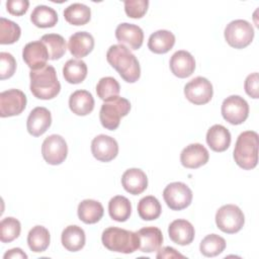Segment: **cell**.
Returning <instances> with one entry per match:
<instances>
[{"mask_svg": "<svg viewBox=\"0 0 259 259\" xmlns=\"http://www.w3.org/2000/svg\"><path fill=\"white\" fill-rule=\"evenodd\" d=\"M106 60L125 82L135 83L139 80L141 76L140 63L126 47L122 45L109 47L106 53Z\"/></svg>", "mask_w": 259, "mask_h": 259, "instance_id": "cell-1", "label": "cell"}, {"mask_svg": "<svg viewBox=\"0 0 259 259\" xmlns=\"http://www.w3.org/2000/svg\"><path fill=\"white\" fill-rule=\"evenodd\" d=\"M30 91L34 97L42 100L55 98L61 90L56 70L53 66L47 65L38 70H31L29 73Z\"/></svg>", "mask_w": 259, "mask_h": 259, "instance_id": "cell-2", "label": "cell"}, {"mask_svg": "<svg viewBox=\"0 0 259 259\" xmlns=\"http://www.w3.org/2000/svg\"><path fill=\"white\" fill-rule=\"evenodd\" d=\"M234 160L244 170H251L258 162V134L254 131H246L239 135L235 149Z\"/></svg>", "mask_w": 259, "mask_h": 259, "instance_id": "cell-3", "label": "cell"}, {"mask_svg": "<svg viewBox=\"0 0 259 259\" xmlns=\"http://www.w3.org/2000/svg\"><path fill=\"white\" fill-rule=\"evenodd\" d=\"M103 246L112 252L131 254L139 249V237L136 232L109 227L101 236Z\"/></svg>", "mask_w": 259, "mask_h": 259, "instance_id": "cell-4", "label": "cell"}, {"mask_svg": "<svg viewBox=\"0 0 259 259\" xmlns=\"http://www.w3.org/2000/svg\"><path fill=\"white\" fill-rule=\"evenodd\" d=\"M131 110V103L123 97H115L105 101L99 111V119L103 127L114 131L118 127L120 118L127 115Z\"/></svg>", "mask_w": 259, "mask_h": 259, "instance_id": "cell-5", "label": "cell"}, {"mask_svg": "<svg viewBox=\"0 0 259 259\" xmlns=\"http://www.w3.org/2000/svg\"><path fill=\"white\" fill-rule=\"evenodd\" d=\"M254 28L250 22L244 19H236L227 24L225 28V39L235 49L248 47L254 38Z\"/></svg>", "mask_w": 259, "mask_h": 259, "instance_id": "cell-6", "label": "cell"}, {"mask_svg": "<svg viewBox=\"0 0 259 259\" xmlns=\"http://www.w3.org/2000/svg\"><path fill=\"white\" fill-rule=\"evenodd\" d=\"M215 224L222 232L235 234L243 228L245 217L239 206L235 204H225L217 210Z\"/></svg>", "mask_w": 259, "mask_h": 259, "instance_id": "cell-7", "label": "cell"}, {"mask_svg": "<svg viewBox=\"0 0 259 259\" xmlns=\"http://www.w3.org/2000/svg\"><path fill=\"white\" fill-rule=\"evenodd\" d=\"M192 191L183 182L169 183L163 190V197L167 206L172 210H181L190 205Z\"/></svg>", "mask_w": 259, "mask_h": 259, "instance_id": "cell-8", "label": "cell"}, {"mask_svg": "<svg viewBox=\"0 0 259 259\" xmlns=\"http://www.w3.org/2000/svg\"><path fill=\"white\" fill-rule=\"evenodd\" d=\"M222 115L231 124L243 123L249 115L248 102L239 95H231L222 103Z\"/></svg>", "mask_w": 259, "mask_h": 259, "instance_id": "cell-9", "label": "cell"}, {"mask_svg": "<svg viewBox=\"0 0 259 259\" xmlns=\"http://www.w3.org/2000/svg\"><path fill=\"white\" fill-rule=\"evenodd\" d=\"M213 89L210 81L198 76L184 86V95L188 101L195 105L206 104L212 98Z\"/></svg>", "mask_w": 259, "mask_h": 259, "instance_id": "cell-10", "label": "cell"}, {"mask_svg": "<svg viewBox=\"0 0 259 259\" xmlns=\"http://www.w3.org/2000/svg\"><path fill=\"white\" fill-rule=\"evenodd\" d=\"M41 155L50 165L62 164L68 155V146L60 135H51L45 139L41 145Z\"/></svg>", "mask_w": 259, "mask_h": 259, "instance_id": "cell-11", "label": "cell"}, {"mask_svg": "<svg viewBox=\"0 0 259 259\" xmlns=\"http://www.w3.org/2000/svg\"><path fill=\"white\" fill-rule=\"evenodd\" d=\"M26 96L18 89H8L0 93V116L8 117L20 114L26 106Z\"/></svg>", "mask_w": 259, "mask_h": 259, "instance_id": "cell-12", "label": "cell"}, {"mask_svg": "<svg viewBox=\"0 0 259 259\" xmlns=\"http://www.w3.org/2000/svg\"><path fill=\"white\" fill-rule=\"evenodd\" d=\"M91 152L96 160L109 162L117 156L118 144L107 135H98L91 142Z\"/></svg>", "mask_w": 259, "mask_h": 259, "instance_id": "cell-13", "label": "cell"}, {"mask_svg": "<svg viewBox=\"0 0 259 259\" xmlns=\"http://www.w3.org/2000/svg\"><path fill=\"white\" fill-rule=\"evenodd\" d=\"M22 59L31 70H38L47 66L49 53L45 44L39 39L26 44L22 50Z\"/></svg>", "mask_w": 259, "mask_h": 259, "instance_id": "cell-14", "label": "cell"}, {"mask_svg": "<svg viewBox=\"0 0 259 259\" xmlns=\"http://www.w3.org/2000/svg\"><path fill=\"white\" fill-rule=\"evenodd\" d=\"M115 37L119 45L126 46L131 50H139L144 40V31L143 29L132 23L123 22L117 25L115 29Z\"/></svg>", "mask_w": 259, "mask_h": 259, "instance_id": "cell-15", "label": "cell"}, {"mask_svg": "<svg viewBox=\"0 0 259 259\" xmlns=\"http://www.w3.org/2000/svg\"><path fill=\"white\" fill-rule=\"evenodd\" d=\"M209 154L207 149L199 144L194 143L186 146L180 154V162L183 167L188 169H196L208 162Z\"/></svg>", "mask_w": 259, "mask_h": 259, "instance_id": "cell-16", "label": "cell"}, {"mask_svg": "<svg viewBox=\"0 0 259 259\" xmlns=\"http://www.w3.org/2000/svg\"><path fill=\"white\" fill-rule=\"evenodd\" d=\"M52 124V115L48 108L37 106L33 108L27 117L26 128L33 137H39L45 134Z\"/></svg>", "mask_w": 259, "mask_h": 259, "instance_id": "cell-17", "label": "cell"}, {"mask_svg": "<svg viewBox=\"0 0 259 259\" xmlns=\"http://www.w3.org/2000/svg\"><path fill=\"white\" fill-rule=\"evenodd\" d=\"M169 66L173 75L178 78H187L195 70V60L189 52L180 50L172 55Z\"/></svg>", "mask_w": 259, "mask_h": 259, "instance_id": "cell-18", "label": "cell"}, {"mask_svg": "<svg viewBox=\"0 0 259 259\" xmlns=\"http://www.w3.org/2000/svg\"><path fill=\"white\" fill-rule=\"evenodd\" d=\"M168 234L172 242L180 246H186L193 241L195 231L190 222L178 219L169 225Z\"/></svg>", "mask_w": 259, "mask_h": 259, "instance_id": "cell-19", "label": "cell"}, {"mask_svg": "<svg viewBox=\"0 0 259 259\" xmlns=\"http://www.w3.org/2000/svg\"><path fill=\"white\" fill-rule=\"evenodd\" d=\"M121 184L126 192L138 195L147 189L148 178L143 170L139 168H131L125 170L122 174Z\"/></svg>", "mask_w": 259, "mask_h": 259, "instance_id": "cell-20", "label": "cell"}, {"mask_svg": "<svg viewBox=\"0 0 259 259\" xmlns=\"http://www.w3.org/2000/svg\"><path fill=\"white\" fill-rule=\"evenodd\" d=\"M139 237V250L144 253L158 251L163 243V235L159 228L146 227L136 232Z\"/></svg>", "mask_w": 259, "mask_h": 259, "instance_id": "cell-21", "label": "cell"}, {"mask_svg": "<svg viewBox=\"0 0 259 259\" xmlns=\"http://www.w3.org/2000/svg\"><path fill=\"white\" fill-rule=\"evenodd\" d=\"M94 48V38L87 31H78L73 33L68 42V49L76 58H83L89 55Z\"/></svg>", "mask_w": 259, "mask_h": 259, "instance_id": "cell-22", "label": "cell"}, {"mask_svg": "<svg viewBox=\"0 0 259 259\" xmlns=\"http://www.w3.org/2000/svg\"><path fill=\"white\" fill-rule=\"evenodd\" d=\"M69 107L76 115H87L94 108V98L87 90H76L69 97Z\"/></svg>", "mask_w": 259, "mask_h": 259, "instance_id": "cell-23", "label": "cell"}, {"mask_svg": "<svg viewBox=\"0 0 259 259\" xmlns=\"http://www.w3.org/2000/svg\"><path fill=\"white\" fill-rule=\"evenodd\" d=\"M206 143L214 152H224L231 145V134L222 124H213L206 133Z\"/></svg>", "mask_w": 259, "mask_h": 259, "instance_id": "cell-24", "label": "cell"}, {"mask_svg": "<svg viewBox=\"0 0 259 259\" xmlns=\"http://www.w3.org/2000/svg\"><path fill=\"white\" fill-rule=\"evenodd\" d=\"M62 245L70 252H77L81 250L86 241L84 230L76 225L66 227L61 235Z\"/></svg>", "mask_w": 259, "mask_h": 259, "instance_id": "cell-25", "label": "cell"}, {"mask_svg": "<svg viewBox=\"0 0 259 259\" xmlns=\"http://www.w3.org/2000/svg\"><path fill=\"white\" fill-rule=\"evenodd\" d=\"M78 218L85 224L91 225L100 221L103 217L104 208L102 204L94 199H84L78 204Z\"/></svg>", "mask_w": 259, "mask_h": 259, "instance_id": "cell-26", "label": "cell"}, {"mask_svg": "<svg viewBox=\"0 0 259 259\" xmlns=\"http://www.w3.org/2000/svg\"><path fill=\"white\" fill-rule=\"evenodd\" d=\"M175 44V35L173 32L160 29L153 32L148 40V48L155 54H166L168 53Z\"/></svg>", "mask_w": 259, "mask_h": 259, "instance_id": "cell-27", "label": "cell"}, {"mask_svg": "<svg viewBox=\"0 0 259 259\" xmlns=\"http://www.w3.org/2000/svg\"><path fill=\"white\" fill-rule=\"evenodd\" d=\"M30 21L39 28L54 27L58 22V14L50 6L37 5L30 14Z\"/></svg>", "mask_w": 259, "mask_h": 259, "instance_id": "cell-28", "label": "cell"}, {"mask_svg": "<svg viewBox=\"0 0 259 259\" xmlns=\"http://www.w3.org/2000/svg\"><path fill=\"white\" fill-rule=\"evenodd\" d=\"M63 76L70 84H79L87 76V65L82 60H68L63 67Z\"/></svg>", "mask_w": 259, "mask_h": 259, "instance_id": "cell-29", "label": "cell"}, {"mask_svg": "<svg viewBox=\"0 0 259 259\" xmlns=\"http://www.w3.org/2000/svg\"><path fill=\"white\" fill-rule=\"evenodd\" d=\"M108 212L112 220L116 222H125L132 213L131 201L122 195L113 196L108 202Z\"/></svg>", "mask_w": 259, "mask_h": 259, "instance_id": "cell-30", "label": "cell"}, {"mask_svg": "<svg viewBox=\"0 0 259 259\" xmlns=\"http://www.w3.org/2000/svg\"><path fill=\"white\" fill-rule=\"evenodd\" d=\"M51 236L47 228L42 226L33 227L27 235V244L34 253H40L47 250L50 245Z\"/></svg>", "mask_w": 259, "mask_h": 259, "instance_id": "cell-31", "label": "cell"}, {"mask_svg": "<svg viewBox=\"0 0 259 259\" xmlns=\"http://www.w3.org/2000/svg\"><path fill=\"white\" fill-rule=\"evenodd\" d=\"M64 17L72 25H84L91 18V10L85 4L73 3L65 8Z\"/></svg>", "mask_w": 259, "mask_h": 259, "instance_id": "cell-32", "label": "cell"}, {"mask_svg": "<svg viewBox=\"0 0 259 259\" xmlns=\"http://www.w3.org/2000/svg\"><path fill=\"white\" fill-rule=\"evenodd\" d=\"M40 40L47 47L50 60L55 61V60L61 59L65 55L67 46H66L65 38L61 34H58V33L44 34Z\"/></svg>", "mask_w": 259, "mask_h": 259, "instance_id": "cell-33", "label": "cell"}, {"mask_svg": "<svg viewBox=\"0 0 259 259\" xmlns=\"http://www.w3.org/2000/svg\"><path fill=\"white\" fill-rule=\"evenodd\" d=\"M162 207L159 200L153 196L148 195L140 199L138 203V213L144 221H154L161 214Z\"/></svg>", "mask_w": 259, "mask_h": 259, "instance_id": "cell-34", "label": "cell"}, {"mask_svg": "<svg viewBox=\"0 0 259 259\" xmlns=\"http://www.w3.org/2000/svg\"><path fill=\"white\" fill-rule=\"evenodd\" d=\"M226 248V241L217 234L205 236L199 245L201 254L205 257H214L220 255Z\"/></svg>", "mask_w": 259, "mask_h": 259, "instance_id": "cell-35", "label": "cell"}, {"mask_svg": "<svg viewBox=\"0 0 259 259\" xmlns=\"http://www.w3.org/2000/svg\"><path fill=\"white\" fill-rule=\"evenodd\" d=\"M119 91V83L113 77H103L96 85V93L104 102L117 97Z\"/></svg>", "mask_w": 259, "mask_h": 259, "instance_id": "cell-36", "label": "cell"}, {"mask_svg": "<svg viewBox=\"0 0 259 259\" xmlns=\"http://www.w3.org/2000/svg\"><path fill=\"white\" fill-rule=\"evenodd\" d=\"M20 26L4 17L0 18V44L11 45L17 41L20 37Z\"/></svg>", "mask_w": 259, "mask_h": 259, "instance_id": "cell-37", "label": "cell"}, {"mask_svg": "<svg viewBox=\"0 0 259 259\" xmlns=\"http://www.w3.org/2000/svg\"><path fill=\"white\" fill-rule=\"evenodd\" d=\"M21 231L20 222L12 217L4 218L0 223V240L2 243H10L19 237Z\"/></svg>", "mask_w": 259, "mask_h": 259, "instance_id": "cell-38", "label": "cell"}, {"mask_svg": "<svg viewBox=\"0 0 259 259\" xmlns=\"http://www.w3.org/2000/svg\"><path fill=\"white\" fill-rule=\"evenodd\" d=\"M149 6L148 0H125L124 1V11L126 15L131 18H141L143 17Z\"/></svg>", "mask_w": 259, "mask_h": 259, "instance_id": "cell-39", "label": "cell"}, {"mask_svg": "<svg viewBox=\"0 0 259 259\" xmlns=\"http://www.w3.org/2000/svg\"><path fill=\"white\" fill-rule=\"evenodd\" d=\"M16 70V61L14 57L6 52L0 53V78L1 80L12 77Z\"/></svg>", "mask_w": 259, "mask_h": 259, "instance_id": "cell-40", "label": "cell"}, {"mask_svg": "<svg viewBox=\"0 0 259 259\" xmlns=\"http://www.w3.org/2000/svg\"><path fill=\"white\" fill-rule=\"evenodd\" d=\"M244 88L246 93L252 97V98H258L259 97V77L258 73H252L247 76L244 83Z\"/></svg>", "mask_w": 259, "mask_h": 259, "instance_id": "cell-41", "label": "cell"}, {"mask_svg": "<svg viewBox=\"0 0 259 259\" xmlns=\"http://www.w3.org/2000/svg\"><path fill=\"white\" fill-rule=\"evenodd\" d=\"M29 6V2L27 0H8L6 2L7 11L16 16H21L26 13Z\"/></svg>", "mask_w": 259, "mask_h": 259, "instance_id": "cell-42", "label": "cell"}, {"mask_svg": "<svg viewBox=\"0 0 259 259\" xmlns=\"http://www.w3.org/2000/svg\"><path fill=\"white\" fill-rule=\"evenodd\" d=\"M156 257L159 259H162V258H184V256L182 254L177 252L174 248L168 247V246L163 247L162 249H159Z\"/></svg>", "mask_w": 259, "mask_h": 259, "instance_id": "cell-43", "label": "cell"}, {"mask_svg": "<svg viewBox=\"0 0 259 259\" xmlns=\"http://www.w3.org/2000/svg\"><path fill=\"white\" fill-rule=\"evenodd\" d=\"M4 259H26L27 255L20 248H13L8 250L4 256Z\"/></svg>", "mask_w": 259, "mask_h": 259, "instance_id": "cell-44", "label": "cell"}]
</instances>
